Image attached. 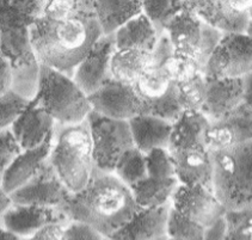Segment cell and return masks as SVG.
<instances>
[{
  "instance_id": "obj_1",
  "label": "cell",
  "mask_w": 252,
  "mask_h": 240,
  "mask_svg": "<svg viewBox=\"0 0 252 240\" xmlns=\"http://www.w3.org/2000/svg\"><path fill=\"white\" fill-rule=\"evenodd\" d=\"M72 220L88 222L105 239H111L127 224L139 206L130 186L115 172L94 167L86 186L59 206Z\"/></svg>"
},
{
  "instance_id": "obj_2",
  "label": "cell",
  "mask_w": 252,
  "mask_h": 240,
  "mask_svg": "<svg viewBox=\"0 0 252 240\" xmlns=\"http://www.w3.org/2000/svg\"><path fill=\"white\" fill-rule=\"evenodd\" d=\"M103 35L96 15L77 11L65 21L41 17L30 27V37L41 65L73 78L77 66Z\"/></svg>"
},
{
  "instance_id": "obj_3",
  "label": "cell",
  "mask_w": 252,
  "mask_h": 240,
  "mask_svg": "<svg viewBox=\"0 0 252 240\" xmlns=\"http://www.w3.org/2000/svg\"><path fill=\"white\" fill-rule=\"evenodd\" d=\"M49 159L69 190L85 188L96 167L88 119L75 123L55 122Z\"/></svg>"
},
{
  "instance_id": "obj_4",
  "label": "cell",
  "mask_w": 252,
  "mask_h": 240,
  "mask_svg": "<svg viewBox=\"0 0 252 240\" xmlns=\"http://www.w3.org/2000/svg\"><path fill=\"white\" fill-rule=\"evenodd\" d=\"M213 190L227 210L252 209V141L214 150Z\"/></svg>"
},
{
  "instance_id": "obj_5",
  "label": "cell",
  "mask_w": 252,
  "mask_h": 240,
  "mask_svg": "<svg viewBox=\"0 0 252 240\" xmlns=\"http://www.w3.org/2000/svg\"><path fill=\"white\" fill-rule=\"evenodd\" d=\"M33 99L60 123L82 122L92 111L89 96L73 78L46 65H41L40 90Z\"/></svg>"
},
{
  "instance_id": "obj_6",
  "label": "cell",
  "mask_w": 252,
  "mask_h": 240,
  "mask_svg": "<svg viewBox=\"0 0 252 240\" xmlns=\"http://www.w3.org/2000/svg\"><path fill=\"white\" fill-rule=\"evenodd\" d=\"M88 121L94 141V164L99 169L114 172L123 153L135 146L129 121L106 117L94 110L89 114Z\"/></svg>"
},
{
  "instance_id": "obj_7",
  "label": "cell",
  "mask_w": 252,
  "mask_h": 240,
  "mask_svg": "<svg viewBox=\"0 0 252 240\" xmlns=\"http://www.w3.org/2000/svg\"><path fill=\"white\" fill-rule=\"evenodd\" d=\"M252 72V38L245 32H225L204 69L207 78H243Z\"/></svg>"
},
{
  "instance_id": "obj_8",
  "label": "cell",
  "mask_w": 252,
  "mask_h": 240,
  "mask_svg": "<svg viewBox=\"0 0 252 240\" xmlns=\"http://www.w3.org/2000/svg\"><path fill=\"white\" fill-rule=\"evenodd\" d=\"M71 192L50 159L47 158L38 167L37 172L27 183L10 192V195L15 203L59 207Z\"/></svg>"
},
{
  "instance_id": "obj_9",
  "label": "cell",
  "mask_w": 252,
  "mask_h": 240,
  "mask_svg": "<svg viewBox=\"0 0 252 240\" xmlns=\"http://www.w3.org/2000/svg\"><path fill=\"white\" fill-rule=\"evenodd\" d=\"M116 50L115 33H103L77 66L73 79L88 96L114 78L111 61Z\"/></svg>"
},
{
  "instance_id": "obj_10",
  "label": "cell",
  "mask_w": 252,
  "mask_h": 240,
  "mask_svg": "<svg viewBox=\"0 0 252 240\" xmlns=\"http://www.w3.org/2000/svg\"><path fill=\"white\" fill-rule=\"evenodd\" d=\"M92 110L106 117L129 121L141 114V98L131 84L113 78L89 94Z\"/></svg>"
},
{
  "instance_id": "obj_11",
  "label": "cell",
  "mask_w": 252,
  "mask_h": 240,
  "mask_svg": "<svg viewBox=\"0 0 252 240\" xmlns=\"http://www.w3.org/2000/svg\"><path fill=\"white\" fill-rule=\"evenodd\" d=\"M171 202L179 213L203 227L213 224L227 211L215 192L201 184H179Z\"/></svg>"
},
{
  "instance_id": "obj_12",
  "label": "cell",
  "mask_w": 252,
  "mask_h": 240,
  "mask_svg": "<svg viewBox=\"0 0 252 240\" xmlns=\"http://www.w3.org/2000/svg\"><path fill=\"white\" fill-rule=\"evenodd\" d=\"M72 221L68 214L60 207L15 203L8 210L1 214V226L13 231L22 238L32 236L49 222H59L67 226Z\"/></svg>"
},
{
  "instance_id": "obj_13",
  "label": "cell",
  "mask_w": 252,
  "mask_h": 240,
  "mask_svg": "<svg viewBox=\"0 0 252 240\" xmlns=\"http://www.w3.org/2000/svg\"><path fill=\"white\" fill-rule=\"evenodd\" d=\"M172 202L157 207H138L134 215L111 239H170L167 222Z\"/></svg>"
},
{
  "instance_id": "obj_14",
  "label": "cell",
  "mask_w": 252,
  "mask_h": 240,
  "mask_svg": "<svg viewBox=\"0 0 252 240\" xmlns=\"http://www.w3.org/2000/svg\"><path fill=\"white\" fill-rule=\"evenodd\" d=\"M243 102V78H207L206 100L201 111L209 121L222 120Z\"/></svg>"
},
{
  "instance_id": "obj_15",
  "label": "cell",
  "mask_w": 252,
  "mask_h": 240,
  "mask_svg": "<svg viewBox=\"0 0 252 240\" xmlns=\"http://www.w3.org/2000/svg\"><path fill=\"white\" fill-rule=\"evenodd\" d=\"M170 153L179 183L201 184L213 190L214 163L211 150L206 146L186 147L170 150Z\"/></svg>"
},
{
  "instance_id": "obj_16",
  "label": "cell",
  "mask_w": 252,
  "mask_h": 240,
  "mask_svg": "<svg viewBox=\"0 0 252 240\" xmlns=\"http://www.w3.org/2000/svg\"><path fill=\"white\" fill-rule=\"evenodd\" d=\"M55 120L36 99L11 125L17 140L24 150L35 149L43 144L54 130Z\"/></svg>"
},
{
  "instance_id": "obj_17",
  "label": "cell",
  "mask_w": 252,
  "mask_h": 240,
  "mask_svg": "<svg viewBox=\"0 0 252 240\" xmlns=\"http://www.w3.org/2000/svg\"><path fill=\"white\" fill-rule=\"evenodd\" d=\"M52 145L53 133L40 146L24 150L10 166L1 172V188L5 191L12 192L27 183L37 172L41 164L49 158Z\"/></svg>"
},
{
  "instance_id": "obj_18",
  "label": "cell",
  "mask_w": 252,
  "mask_h": 240,
  "mask_svg": "<svg viewBox=\"0 0 252 240\" xmlns=\"http://www.w3.org/2000/svg\"><path fill=\"white\" fill-rule=\"evenodd\" d=\"M186 6L223 32H245L250 16L237 13L226 6L223 0H184Z\"/></svg>"
},
{
  "instance_id": "obj_19",
  "label": "cell",
  "mask_w": 252,
  "mask_h": 240,
  "mask_svg": "<svg viewBox=\"0 0 252 240\" xmlns=\"http://www.w3.org/2000/svg\"><path fill=\"white\" fill-rule=\"evenodd\" d=\"M202 19L187 6L167 24L165 31L169 35L175 54L189 55L196 59L202 32Z\"/></svg>"
},
{
  "instance_id": "obj_20",
  "label": "cell",
  "mask_w": 252,
  "mask_h": 240,
  "mask_svg": "<svg viewBox=\"0 0 252 240\" xmlns=\"http://www.w3.org/2000/svg\"><path fill=\"white\" fill-rule=\"evenodd\" d=\"M135 147L148 153L157 147L169 149L172 123L166 120L147 114H139L129 120Z\"/></svg>"
},
{
  "instance_id": "obj_21",
  "label": "cell",
  "mask_w": 252,
  "mask_h": 240,
  "mask_svg": "<svg viewBox=\"0 0 252 240\" xmlns=\"http://www.w3.org/2000/svg\"><path fill=\"white\" fill-rule=\"evenodd\" d=\"M209 124L211 121L202 111L184 110L177 121L172 123L169 150L206 146L204 139Z\"/></svg>"
},
{
  "instance_id": "obj_22",
  "label": "cell",
  "mask_w": 252,
  "mask_h": 240,
  "mask_svg": "<svg viewBox=\"0 0 252 240\" xmlns=\"http://www.w3.org/2000/svg\"><path fill=\"white\" fill-rule=\"evenodd\" d=\"M0 47L1 55L6 57L12 66L38 60L32 43L29 27L1 22Z\"/></svg>"
},
{
  "instance_id": "obj_23",
  "label": "cell",
  "mask_w": 252,
  "mask_h": 240,
  "mask_svg": "<svg viewBox=\"0 0 252 240\" xmlns=\"http://www.w3.org/2000/svg\"><path fill=\"white\" fill-rule=\"evenodd\" d=\"M114 33L117 49L138 48L152 52L159 38L156 27L144 12L126 22Z\"/></svg>"
},
{
  "instance_id": "obj_24",
  "label": "cell",
  "mask_w": 252,
  "mask_h": 240,
  "mask_svg": "<svg viewBox=\"0 0 252 240\" xmlns=\"http://www.w3.org/2000/svg\"><path fill=\"white\" fill-rule=\"evenodd\" d=\"M94 12L103 33H114L121 25L142 13L141 0H94Z\"/></svg>"
},
{
  "instance_id": "obj_25",
  "label": "cell",
  "mask_w": 252,
  "mask_h": 240,
  "mask_svg": "<svg viewBox=\"0 0 252 240\" xmlns=\"http://www.w3.org/2000/svg\"><path fill=\"white\" fill-rule=\"evenodd\" d=\"M179 184L177 177L158 178L147 176L130 186V189L139 207H157L171 202Z\"/></svg>"
},
{
  "instance_id": "obj_26",
  "label": "cell",
  "mask_w": 252,
  "mask_h": 240,
  "mask_svg": "<svg viewBox=\"0 0 252 240\" xmlns=\"http://www.w3.org/2000/svg\"><path fill=\"white\" fill-rule=\"evenodd\" d=\"M151 52L138 48L117 49L111 61L114 78L135 85L150 66Z\"/></svg>"
},
{
  "instance_id": "obj_27",
  "label": "cell",
  "mask_w": 252,
  "mask_h": 240,
  "mask_svg": "<svg viewBox=\"0 0 252 240\" xmlns=\"http://www.w3.org/2000/svg\"><path fill=\"white\" fill-rule=\"evenodd\" d=\"M183 111L178 100L176 82H173L169 90L161 96L156 98H141V114L160 117L171 123L177 121Z\"/></svg>"
},
{
  "instance_id": "obj_28",
  "label": "cell",
  "mask_w": 252,
  "mask_h": 240,
  "mask_svg": "<svg viewBox=\"0 0 252 240\" xmlns=\"http://www.w3.org/2000/svg\"><path fill=\"white\" fill-rule=\"evenodd\" d=\"M114 172L127 185L133 186L148 176L146 153L135 146L127 150L117 161Z\"/></svg>"
},
{
  "instance_id": "obj_29",
  "label": "cell",
  "mask_w": 252,
  "mask_h": 240,
  "mask_svg": "<svg viewBox=\"0 0 252 240\" xmlns=\"http://www.w3.org/2000/svg\"><path fill=\"white\" fill-rule=\"evenodd\" d=\"M173 82L167 66L148 67L134 88L140 98H156L169 90Z\"/></svg>"
},
{
  "instance_id": "obj_30",
  "label": "cell",
  "mask_w": 252,
  "mask_h": 240,
  "mask_svg": "<svg viewBox=\"0 0 252 240\" xmlns=\"http://www.w3.org/2000/svg\"><path fill=\"white\" fill-rule=\"evenodd\" d=\"M142 12L156 27L159 36L165 32L167 24L186 7L184 0H141Z\"/></svg>"
},
{
  "instance_id": "obj_31",
  "label": "cell",
  "mask_w": 252,
  "mask_h": 240,
  "mask_svg": "<svg viewBox=\"0 0 252 240\" xmlns=\"http://www.w3.org/2000/svg\"><path fill=\"white\" fill-rule=\"evenodd\" d=\"M13 67L12 88L17 93L22 94L25 98L32 100L37 96L40 90L41 80V63L38 60L30 63H23Z\"/></svg>"
},
{
  "instance_id": "obj_32",
  "label": "cell",
  "mask_w": 252,
  "mask_h": 240,
  "mask_svg": "<svg viewBox=\"0 0 252 240\" xmlns=\"http://www.w3.org/2000/svg\"><path fill=\"white\" fill-rule=\"evenodd\" d=\"M177 84L178 100L183 110L201 111L206 100L207 78L203 73Z\"/></svg>"
},
{
  "instance_id": "obj_33",
  "label": "cell",
  "mask_w": 252,
  "mask_h": 240,
  "mask_svg": "<svg viewBox=\"0 0 252 240\" xmlns=\"http://www.w3.org/2000/svg\"><path fill=\"white\" fill-rule=\"evenodd\" d=\"M220 121V120H219ZM221 121L225 122L234 136L236 144L252 141V107L243 102Z\"/></svg>"
},
{
  "instance_id": "obj_34",
  "label": "cell",
  "mask_w": 252,
  "mask_h": 240,
  "mask_svg": "<svg viewBox=\"0 0 252 240\" xmlns=\"http://www.w3.org/2000/svg\"><path fill=\"white\" fill-rule=\"evenodd\" d=\"M167 234L170 239H204V227L171 207Z\"/></svg>"
},
{
  "instance_id": "obj_35",
  "label": "cell",
  "mask_w": 252,
  "mask_h": 240,
  "mask_svg": "<svg viewBox=\"0 0 252 240\" xmlns=\"http://www.w3.org/2000/svg\"><path fill=\"white\" fill-rule=\"evenodd\" d=\"M32 100L13 90L0 93V128L11 127L27 110Z\"/></svg>"
},
{
  "instance_id": "obj_36",
  "label": "cell",
  "mask_w": 252,
  "mask_h": 240,
  "mask_svg": "<svg viewBox=\"0 0 252 240\" xmlns=\"http://www.w3.org/2000/svg\"><path fill=\"white\" fill-rule=\"evenodd\" d=\"M147 174L151 177H176L175 163L169 149L157 147L146 153Z\"/></svg>"
},
{
  "instance_id": "obj_37",
  "label": "cell",
  "mask_w": 252,
  "mask_h": 240,
  "mask_svg": "<svg viewBox=\"0 0 252 240\" xmlns=\"http://www.w3.org/2000/svg\"><path fill=\"white\" fill-rule=\"evenodd\" d=\"M225 32L222 30L218 29L214 25L202 22V32H201V40L198 44L197 54H196V60L200 63L202 72L204 73L207 63H208L209 59L219 46V43L222 40Z\"/></svg>"
},
{
  "instance_id": "obj_38",
  "label": "cell",
  "mask_w": 252,
  "mask_h": 240,
  "mask_svg": "<svg viewBox=\"0 0 252 240\" xmlns=\"http://www.w3.org/2000/svg\"><path fill=\"white\" fill-rule=\"evenodd\" d=\"M225 216L228 224L227 239H252V209L227 210Z\"/></svg>"
},
{
  "instance_id": "obj_39",
  "label": "cell",
  "mask_w": 252,
  "mask_h": 240,
  "mask_svg": "<svg viewBox=\"0 0 252 240\" xmlns=\"http://www.w3.org/2000/svg\"><path fill=\"white\" fill-rule=\"evenodd\" d=\"M166 66L171 77L176 83L186 82L197 74L203 73L198 61L194 57H189V55L175 54Z\"/></svg>"
},
{
  "instance_id": "obj_40",
  "label": "cell",
  "mask_w": 252,
  "mask_h": 240,
  "mask_svg": "<svg viewBox=\"0 0 252 240\" xmlns=\"http://www.w3.org/2000/svg\"><path fill=\"white\" fill-rule=\"evenodd\" d=\"M204 141H206L207 149L211 150V152L225 150L237 145L233 134H232L228 125L223 121H221V120L220 121L211 122L206 132Z\"/></svg>"
},
{
  "instance_id": "obj_41",
  "label": "cell",
  "mask_w": 252,
  "mask_h": 240,
  "mask_svg": "<svg viewBox=\"0 0 252 240\" xmlns=\"http://www.w3.org/2000/svg\"><path fill=\"white\" fill-rule=\"evenodd\" d=\"M24 149L17 140L10 127L1 128L0 132V171L4 172Z\"/></svg>"
},
{
  "instance_id": "obj_42",
  "label": "cell",
  "mask_w": 252,
  "mask_h": 240,
  "mask_svg": "<svg viewBox=\"0 0 252 240\" xmlns=\"http://www.w3.org/2000/svg\"><path fill=\"white\" fill-rule=\"evenodd\" d=\"M175 55V47L169 35L165 31L159 36L156 47L151 52V60L148 67H164Z\"/></svg>"
},
{
  "instance_id": "obj_43",
  "label": "cell",
  "mask_w": 252,
  "mask_h": 240,
  "mask_svg": "<svg viewBox=\"0 0 252 240\" xmlns=\"http://www.w3.org/2000/svg\"><path fill=\"white\" fill-rule=\"evenodd\" d=\"M79 239H91L99 240L105 239L97 228L94 226L84 221H78V220H72L68 225L66 226L65 230V240H79Z\"/></svg>"
},
{
  "instance_id": "obj_44",
  "label": "cell",
  "mask_w": 252,
  "mask_h": 240,
  "mask_svg": "<svg viewBox=\"0 0 252 240\" xmlns=\"http://www.w3.org/2000/svg\"><path fill=\"white\" fill-rule=\"evenodd\" d=\"M77 11L72 0H50L47 2L44 17L53 21L61 22L73 17Z\"/></svg>"
},
{
  "instance_id": "obj_45",
  "label": "cell",
  "mask_w": 252,
  "mask_h": 240,
  "mask_svg": "<svg viewBox=\"0 0 252 240\" xmlns=\"http://www.w3.org/2000/svg\"><path fill=\"white\" fill-rule=\"evenodd\" d=\"M47 2H48L47 0H10L7 5L36 22L38 18L44 16Z\"/></svg>"
},
{
  "instance_id": "obj_46",
  "label": "cell",
  "mask_w": 252,
  "mask_h": 240,
  "mask_svg": "<svg viewBox=\"0 0 252 240\" xmlns=\"http://www.w3.org/2000/svg\"><path fill=\"white\" fill-rule=\"evenodd\" d=\"M65 230L66 226L63 224H59V222H49V224L44 225L43 227H41L32 236V239H37V240H60L65 239Z\"/></svg>"
},
{
  "instance_id": "obj_47",
  "label": "cell",
  "mask_w": 252,
  "mask_h": 240,
  "mask_svg": "<svg viewBox=\"0 0 252 240\" xmlns=\"http://www.w3.org/2000/svg\"><path fill=\"white\" fill-rule=\"evenodd\" d=\"M228 224L225 215L218 217L213 224L204 227V239L222 240L227 239Z\"/></svg>"
},
{
  "instance_id": "obj_48",
  "label": "cell",
  "mask_w": 252,
  "mask_h": 240,
  "mask_svg": "<svg viewBox=\"0 0 252 240\" xmlns=\"http://www.w3.org/2000/svg\"><path fill=\"white\" fill-rule=\"evenodd\" d=\"M13 67L6 57L0 58V93H4L12 88Z\"/></svg>"
},
{
  "instance_id": "obj_49",
  "label": "cell",
  "mask_w": 252,
  "mask_h": 240,
  "mask_svg": "<svg viewBox=\"0 0 252 240\" xmlns=\"http://www.w3.org/2000/svg\"><path fill=\"white\" fill-rule=\"evenodd\" d=\"M223 2L229 10L244 15H249V11L252 6V0H223Z\"/></svg>"
},
{
  "instance_id": "obj_50",
  "label": "cell",
  "mask_w": 252,
  "mask_h": 240,
  "mask_svg": "<svg viewBox=\"0 0 252 240\" xmlns=\"http://www.w3.org/2000/svg\"><path fill=\"white\" fill-rule=\"evenodd\" d=\"M74 2L75 8L80 12L96 15L94 12V0H72Z\"/></svg>"
},
{
  "instance_id": "obj_51",
  "label": "cell",
  "mask_w": 252,
  "mask_h": 240,
  "mask_svg": "<svg viewBox=\"0 0 252 240\" xmlns=\"http://www.w3.org/2000/svg\"><path fill=\"white\" fill-rule=\"evenodd\" d=\"M244 82V102L252 107V72L243 77Z\"/></svg>"
},
{
  "instance_id": "obj_52",
  "label": "cell",
  "mask_w": 252,
  "mask_h": 240,
  "mask_svg": "<svg viewBox=\"0 0 252 240\" xmlns=\"http://www.w3.org/2000/svg\"><path fill=\"white\" fill-rule=\"evenodd\" d=\"M0 207H1V214L5 213V211L8 210L11 207H12L13 205H15V202H13L12 197H11L10 192L5 191L4 189L1 188V190H0Z\"/></svg>"
},
{
  "instance_id": "obj_53",
  "label": "cell",
  "mask_w": 252,
  "mask_h": 240,
  "mask_svg": "<svg viewBox=\"0 0 252 240\" xmlns=\"http://www.w3.org/2000/svg\"><path fill=\"white\" fill-rule=\"evenodd\" d=\"M1 237L4 239H10V240H19V239H23L19 234H17L13 231L8 230V228H1Z\"/></svg>"
},
{
  "instance_id": "obj_54",
  "label": "cell",
  "mask_w": 252,
  "mask_h": 240,
  "mask_svg": "<svg viewBox=\"0 0 252 240\" xmlns=\"http://www.w3.org/2000/svg\"><path fill=\"white\" fill-rule=\"evenodd\" d=\"M245 33L252 38V19L249 21L248 27H246V29H245Z\"/></svg>"
},
{
  "instance_id": "obj_55",
  "label": "cell",
  "mask_w": 252,
  "mask_h": 240,
  "mask_svg": "<svg viewBox=\"0 0 252 240\" xmlns=\"http://www.w3.org/2000/svg\"><path fill=\"white\" fill-rule=\"evenodd\" d=\"M10 2V0H1V5H7Z\"/></svg>"
},
{
  "instance_id": "obj_56",
  "label": "cell",
  "mask_w": 252,
  "mask_h": 240,
  "mask_svg": "<svg viewBox=\"0 0 252 240\" xmlns=\"http://www.w3.org/2000/svg\"><path fill=\"white\" fill-rule=\"evenodd\" d=\"M249 16H250V19H252V6L250 8V11H249Z\"/></svg>"
},
{
  "instance_id": "obj_57",
  "label": "cell",
  "mask_w": 252,
  "mask_h": 240,
  "mask_svg": "<svg viewBox=\"0 0 252 240\" xmlns=\"http://www.w3.org/2000/svg\"><path fill=\"white\" fill-rule=\"evenodd\" d=\"M47 1H50V0H47Z\"/></svg>"
}]
</instances>
